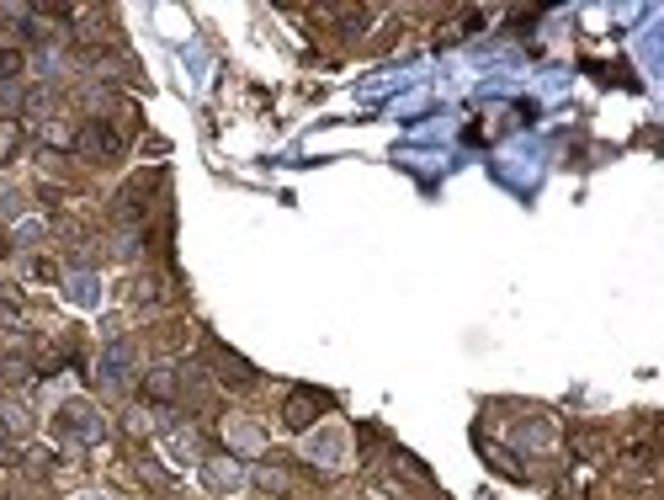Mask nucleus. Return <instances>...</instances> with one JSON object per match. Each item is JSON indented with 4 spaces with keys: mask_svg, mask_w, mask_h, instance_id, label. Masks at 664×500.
I'll list each match as a JSON object with an SVG mask.
<instances>
[{
    "mask_svg": "<svg viewBox=\"0 0 664 500\" xmlns=\"http://www.w3.org/2000/svg\"><path fill=\"white\" fill-rule=\"evenodd\" d=\"M16 144H22V128H16L11 118H0V165L16 155Z\"/></svg>",
    "mask_w": 664,
    "mask_h": 500,
    "instance_id": "20e7f679",
    "label": "nucleus"
},
{
    "mask_svg": "<svg viewBox=\"0 0 664 500\" xmlns=\"http://www.w3.org/2000/svg\"><path fill=\"white\" fill-rule=\"evenodd\" d=\"M22 54H16V48H0V80H11V75H22Z\"/></svg>",
    "mask_w": 664,
    "mask_h": 500,
    "instance_id": "39448f33",
    "label": "nucleus"
},
{
    "mask_svg": "<svg viewBox=\"0 0 664 500\" xmlns=\"http://www.w3.org/2000/svg\"><path fill=\"white\" fill-rule=\"evenodd\" d=\"M330 399L325 394H309V389H298V394H287V405H282V421L293 426V431H303V426H314L319 421V410H325Z\"/></svg>",
    "mask_w": 664,
    "mask_h": 500,
    "instance_id": "f03ea898",
    "label": "nucleus"
},
{
    "mask_svg": "<svg viewBox=\"0 0 664 500\" xmlns=\"http://www.w3.org/2000/svg\"><path fill=\"white\" fill-rule=\"evenodd\" d=\"M59 426H64V431H75L80 442H96V437H101V421H96V415L85 410V405H64V421H59Z\"/></svg>",
    "mask_w": 664,
    "mask_h": 500,
    "instance_id": "7ed1b4c3",
    "label": "nucleus"
},
{
    "mask_svg": "<svg viewBox=\"0 0 664 500\" xmlns=\"http://www.w3.org/2000/svg\"><path fill=\"white\" fill-rule=\"evenodd\" d=\"M75 149H85V155H96V160H112L117 149H123V139L112 133V123L107 118H91L80 133H75Z\"/></svg>",
    "mask_w": 664,
    "mask_h": 500,
    "instance_id": "f257e3e1",
    "label": "nucleus"
}]
</instances>
